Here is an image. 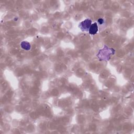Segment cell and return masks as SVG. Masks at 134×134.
Masks as SVG:
<instances>
[{
	"mask_svg": "<svg viewBox=\"0 0 134 134\" xmlns=\"http://www.w3.org/2000/svg\"><path fill=\"white\" fill-rule=\"evenodd\" d=\"M115 50L113 48H109L106 46H104V48L100 50L97 54V57L100 60L107 61L110 59V55L115 53Z\"/></svg>",
	"mask_w": 134,
	"mask_h": 134,
	"instance_id": "1",
	"label": "cell"
},
{
	"mask_svg": "<svg viewBox=\"0 0 134 134\" xmlns=\"http://www.w3.org/2000/svg\"><path fill=\"white\" fill-rule=\"evenodd\" d=\"M92 25V20L90 19H86L81 22L79 25V27L83 31H88Z\"/></svg>",
	"mask_w": 134,
	"mask_h": 134,
	"instance_id": "2",
	"label": "cell"
},
{
	"mask_svg": "<svg viewBox=\"0 0 134 134\" xmlns=\"http://www.w3.org/2000/svg\"><path fill=\"white\" fill-rule=\"evenodd\" d=\"M98 31V26L97 23H94L91 25L88 30L89 34L92 35H95Z\"/></svg>",
	"mask_w": 134,
	"mask_h": 134,
	"instance_id": "3",
	"label": "cell"
},
{
	"mask_svg": "<svg viewBox=\"0 0 134 134\" xmlns=\"http://www.w3.org/2000/svg\"><path fill=\"white\" fill-rule=\"evenodd\" d=\"M21 47L25 50H29L31 48L30 44L27 41H23L20 43Z\"/></svg>",
	"mask_w": 134,
	"mask_h": 134,
	"instance_id": "4",
	"label": "cell"
},
{
	"mask_svg": "<svg viewBox=\"0 0 134 134\" xmlns=\"http://www.w3.org/2000/svg\"><path fill=\"white\" fill-rule=\"evenodd\" d=\"M98 23H99V25H102L104 23V21L102 18H99L98 19Z\"/></svg>",
	"mask_w": 134,
	"mask_h": 134,
	"instance_id": "5",
	"label": "cell"
}]
</instances>
